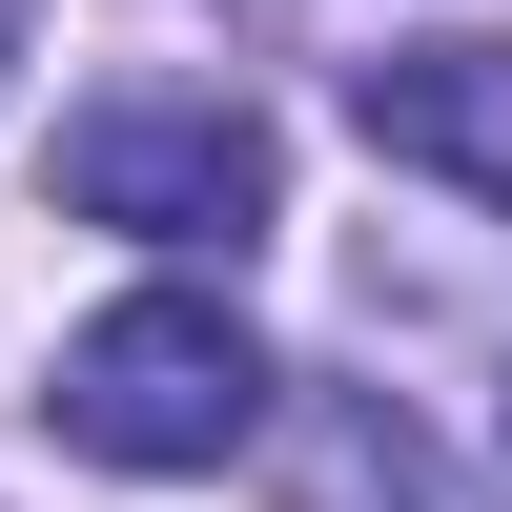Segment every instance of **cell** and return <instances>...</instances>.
Masks as SVG:
<instances>
[{
  "instance_id": "obj_4",
  "label": "cell",
  "mask_w": 512,
  "mask_h": 512,
  "mask_svg": "<svg viewBox=\"0 0 512 512\" xmlns=\"http://www.w3.org/2000/svg\"><path fill=\"white\" fill-rule=\"evenodd\" d=\"M308 492H328V512H451L390 390H328V431H308Z\"/></svg>"
},
{
  "instance_id": "obj_1",
  "label": "cell",
  "mask_w": 512,
  "mask_h": 512,
  "mask_svg": "<svg viewBox=\"0 0 512 512\" xmlns=\"http://www.w3.org/2000/svg\"><path fill=\"white\" fill-rule=\"evenodd\" d=\"M41 410H62V451H103V472H226V451L267 431V349H246L226 287H123V308L62 328Z\"/></svg>"
},
{
  "instance_id": "obj_5",
  "label": "cell",
  "mask_w": 512,
  "mask_h": 512,
  "mask_svg": "<svg viewBox=\"0 0 512 512\" xmlns=\"http://www.w3.org/2000/svg\"><path fill=\"white\" fill-rule=\"evenodd\" d=\"M0 62H21V0H0Z\"/></svg>"
},
{
  "instance_id": "obj_3",
  "label": "cell",
  "mask_w": 512,
  "mask_h": 512,
  "mask_svg": "<svg viewBox=\"0 0 512 512\" xmlns=\"http://www.w3.org/2000/svg\"><path fill=\"white\" fill-rule=\"evenodd\" d=\"M349 123H369L390 164H431V185L512 205V41H492V21H431V41H369V62H349Z\"/></svg>"
},
{
  "instance_id": "obj_2",
  "label": "cell",
  "mask_w": 512,
  "mask_h": 512,
  "mask_svg": "<svg viewBox=\"0 0 512 512\" xmlns=\"http://www.w3.org/2000/svg\"><path fill=\"white\" fill-rule=\"evenodd\" d=\"M41 185L82 205V226H123V246H267L287 226V144H267V103H226V82H123V103H82L62 123V164H41Z\"/></svg>"
}]
</instances>
